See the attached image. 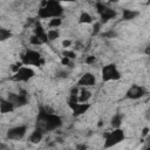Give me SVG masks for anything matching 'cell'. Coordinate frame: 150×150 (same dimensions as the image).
<instances>
[{
    "label": "cell",
    "mask_w": 150,
    "mask_h": 150,
    "mask_svg": "<svg viewBox=\"0 0 150 150\" xmlns=\"http://www.w3.org/2000/svg\"><path fill=\"white\" fill-rule=\"evenodd\" d=\"M12 32L7 28H4V27H0V42H4L8 39L12 38Z\"/></svg>",
    "instance_id": "cell-19"
},
{
    "label": "cell",
    "mask_w": 150,
    "mask_h": 150,
    "mask_svg": "<svg viewBox=\"0 0 150 150\" xmlns=\"http://www.w3.org/2000/svg\"><path fill=\"white\" fill-rule=\"evenodd\" d=\"M43 135H45V132L36 128V129H34V130L32 131V134L29 135V142L33 143V144H38V143H40V142L42 141Z\"/></svg>",
    "instance_id": "cell-16"
},
{
    "label": "cell",
    "mask_w": 150,
    "mask_h": 150,
    "mask_svg": "<svg viewBox=\"0 0 150 150\" xmlns=\"http://www.w3.org/2000/svg\"><path fill=\"white\" fill-rule=\"evenodd\" d=\"M122 120H123V117H122L120 114H115V115L111 117V120H110V125H111V128H112V129H118V128H121V125H122Z\"/></svg>",
    "instance_id": "cell-17"
},
{
    "label": "cell",
    "mask_w": 150,
    "mask_h": 150,
    "mask_svg": "<svg viewBox=\"0 0 150 150\" xmlns=\"http://www.w3.org/2000/svg\"><path fill=\"white\" fill-rule=\"evenodd\" d=\"M14 109H15L14 105L7 98L0 97V114H8L12 112Z\"/></svg>",
    "instance_id": "cell-14"
},
{
    "label": "cell",
    "mask_w": 150,
    "mask_h": 150,
    "mask_svg": "<svg viewBox=\"0 0 150 150\" xmlns=\"http://www.w3.org/2000/svg\"><path fill=\"white\" fill-rule=\"evenodd\" d=\"M95 83H96V77L91 73H84L77 80V87H80V88L93 87V86H95Z\"/></svg>",
    "instance_id": "cell-12"
},
{
    "label": "cell",
    "mask_w": 150,
    "mask_h": 150,
    "mask_svg": "<svg viewBox=\"0 0 150 150\" xmlns=\"http://www.w3.org/2000/svg\"><path fill=\"white\" fill-rule=\"evenodd\" d=\"M29 42H30V45H33V46H40V45H43V42H42L38 36H35L34 34L29 38Z\"/></svg>",
    "instance_id": "cell-22"
},
{
    "label": "cell",
    "mask_w": 150,
    "mask_h": 150,
    "mask_svg": "<svg viewBox=\"0 0 150 150\" xmlns=\"http://www.w3.org/2000/svg\"><path fill=\"white\" fill-rule=\"evenodd\" d=\"M63 14V7L62 4L59 1H43L42 6L38 11V16L40 19H54V18H61Z\"/></svg>",
    "instance_id": "cell-2"
},
{
    "label": "cell",
    "mask_w": 150,
    "mask_h": 150,
    "mask_svg": "<svg viewBox=\"0 0 150 150\" xmlns=\"http://www.w3.org/2000/svg\"><path fill=\"white\" fill-rule=\"evenodd\" d=\"M96 11L98 13L101 23H105V22H108L109 20H112L116 16V11L108 7L103 2H97L96 4Z\"/></svg>",
    "instance_id": "cell-6"
},
{
    "label": "cell",
    "mask_w": 150,
    "mask_h": 150,
    "mask_svg": "<svg viewBox=\"0 0 150 150\" xmlns=\"http://www.w3.org/2000/svg\"><path fill=\"white\" fill-rule=\"evenodd\" d=\"M124 138H125V135H124L123 129H121V128L112 129L111 131L104 134V144H103V148L104 149L112 148V146L117 145L118 143H121Z\"/></svg>",
    "instance_id": "cell-3"
},
{
    "label": "cell",
    "mask_w": 150,
    "mask_h": 150,
    "mask_svg": "<svg viewBox=\"0 0 150 150\" xmlns=\"http://www.w3.org/2000/svg\"><path fill=\"white\" fill-rule=\"evenodd\" d=\"M21 63L22 66H41L43 63L42 56L38 50L34 49H27L22 55H21Z\"/></svg>",
    "instance_id": "cell-4"
},
{
    "label": "cell",
    "mask_w": 150,
    "mask_h": 150,
    "mask_svg": "<svg viewBox=\"0 0 150 150\" xmlns=\"http://www.w3.org/2000/svg\"><path fill=\"white\" fill-rule=\"evenodd\" d=\"M139 15V12L136 9H130V8H123L122 9V16L121 19L123 21H131L134 19H136Z\"/></svg>",
    "instance_id": "cell-13"
},
{
    "label": "cell",
    "mask_w": 150,
    "mask_h": 150,
    "mask_svg": "<svg viewBox=\"0 0 150 150\" xmlns=\"http://www.w3.org/2000/svg\"><path fill=\"white\" fill-rule=\"evenodd\" d=\"M93 22V16L88 13V12H82L79 16V23H84V25H89Z\"/></svg>",
    "instance_id": "cell-18"
},
{
    "label": "cell",
    "mask_w": 150,
    "mask_h": 150,
    "mask_svg": "<svg viewBox=\"0 0 150 150\" xmlns=\"http://www.w3.org/2000/svg\"><path fill=\"white\" fill-rule=\"evenodd\" d=\"M60 36V32L59 29H48L47 30V40L49 41H55L56 39H59Z\"/></svg>",
    "instance_id": "cell-21"
},
{
    "label": "cell",
    "mask_w": 150,
    "mask_h": 150,
    "mask_svg": "<svg viewBox=\"0 0 150 150\" xmlns=\"http://www.w3.org/2000/svg\"><path fill=\"white\" fill-rule=\"evenodd\" d=\"M146 94L144 87L139 86V84H132L125 93V97L129 100H138L142 98L144 95Z\"/></svg>",
    "instance_id": "cell-11"
},
{
    "label": "cell",
    "mask_w": 150,
    "mask_h": 150,
    "mask_svg": "<svg viewBox=\"0 0 150 150\" xmlns=\"http://www.w3.org/2000/svg\"><path fill=\"white\" fill-rule=\"evenodd\" d=\"M90 97H91V93L87 88H81L79 90V94L76 95V101L80 103H88Z\"/></svg>",
    "instance_id": "cell-15"
},
{
    "label": "cell",
    "mask_w": 150,
    "mask_h": 150,
    "mask_svg": "<svg viewBox=\"0 0 150 150\" xmlns=\"http://www.w3.org/2000/svg\"><path fill=\"white\" fill-rule=\"evenodd\" d=\"M61 25H62V19L61 18H54V19H50L48 21V27L50 29H57Z\"/></svg>",
    "instance_id": "cell-20"
},
{
    "label": "cell",
    "mask_w": 150,
    "mask_h": 150,
    "mask_svg": "<svg viewBox=\"0 0 150 150\" xmlns=\"http://www.w3.org/2000/svg\"><path fill=\"white\" fill-rule=\"evenodd\" d=\"M6 98L14 105V108L15 107H22V105H26L28 103L27 95L25 93H9Z\"/></svg>",
    "instance_id": "cell-10"
},
{
    "label": "cell",
    "mask_w": 150,
    "mask_h": 150,
    "mask_svg": "<svg viewBox=\"0 0 150 150\" xmlns=\"http://www.w3.org/2000/svg\"><path fill=\"white\" fill-rule=\"evenodd\" d=\"M35 73L30 67L27 66H21L13 75V80L16 82H27L32 77H34Z\"/></svg>",
    "instance_id": "cell-8"
},
{
    "label": "cell",
    "mask_w": 150,
    "mask_h": 150,
    "mask_svg": "<svg viewBox=\"0 0 150 150\" xmlns=\"http://www.w3.org/2000/svg\"><path fill=\"white\" fill-rule=\"evenodd\" d=\"M63 57H67L68 60H73V59L76 57V53H75L74 50H68V49H66V50L63 52Z\"/></svg>",
    "instance_id": "cell-23"
},
{
    "label": "cell",
    "mask_w": 150,
    "mask_h": 150,
    "mask_svg": "<svg viewBox=\"0 0 150 150\" xmlns=\"http://www.w3.org/2000/svg\"><path fill=\"white\" fill-rule=\"evenodd\" d=\"M62 125V118L48 111L45 108H40L36 117V128L40 129L43 132L48 131H54L59 129Z\"/></svg>",
    "instance_id": "cell-1"
},
{
    "label": "cell",
    "mask_w": 150,
    "mask_h": 150,
    "mask_svg": "<svg viewBox=\"0 0 150 150\" xmlns=\"http://www.w3.org/2000/svg\"><path fill=\"white\" fill-rule=\"evenodd\" d=\"M27 134V125H15L9 128L6 132V138L9 141H20Z\"/></svg>",
    "instance_id": "cell-9"
},
{
    "label": "cell",
    "mask_w": 150,
    "mask_h": 150,
    "mask_svg": "<svg viewBox=\"0 0 150 150\" xmlns=\"http://www.w3.org/2000/svg\"><path fill=\"white\" fill-rule=\"evenodd\" d=\"M71 43H73V42H71L70 40H63V41H62V47H63V48H69V47L71 46Z\"/></svg>",
    "instance_id": "cell-25"
},
{
    "label": "cell",
    "mask_w": 150,
    "mask_h": 150,
    "mask_svg": "<svg viewBox=\"0 0 150 150\" xmlns=\"http://www.w3.org/2000/svg\"><path fill=\"white\" fill-rule=\"evenodd\" d=\"M143 150H150V148H149V146H146V148H144Z\"/></svg>",
    "instance_id": "cell-28"
},
{
    "label": "cell",
    "mask_w": 150,
    "mask_h": 150,
    "mask_svg": "<svg viewBox=\"0 0 150 150\" xmlns=\"http://www.w3.org/2000/svg\"><path fill=\"white\" fill-rule=\"evenodd\" d=\"M148 131H149V129H148V128H145V129L143 130V135H146V134H148Z\"/></svg>",
    "instance_id": "cell-27"
},
{
    "label": "cell",
    "mask_w": 150,
    "mask_h": 150,
    "mask_svg": "<svg viewBox=\"0 0 150 150\" xmlns=\"http://www.w3.org/2000/svg\"><path fill=\"white\" fill-rule=\"evenodd\" d=\"M68 105H69L70 110L73 111V115L74 116L83 115L90 108V104L89 103H80V102H77L76 101V95H73V94H71L70 100L68 101Z\"/></svg>",
    "instance_id": "cell-7"
},
{
    "label": "cell",
    "mask_w": 150,
    "mask_h": 150,
    "mask_svg": "<svg viewBox=\"0 0 150 150\" xmlns=\"http://www.w3.org/2000/svg\"><path fill=\"white\" fill-rule=\"evenodd\" d=\"M76 150H87V145L86 144H77Z\"/></svg>",
    "instance_id": "cell-26"
},
{
    "label": "cell",
    "mask_w": 150,
    "mask_h": 150,
    "mask_svg": "<svg viewBox=\"0 0 150 150\" xmlns=\"http://www.w3.org/2000/svg\"><path fill=\"white\" fill-rule=\"evenodd\" d=\"M101 77L104 82H110V81H116L121 79V73L117 68L116 64L109 63L102 67L101 70Z\"/></svg>",
    "instance_id": "cell-5"
},
{
    "label": "cell",
    "mask_w": 150,
    "mask_h": 150,
    "mask_svg": "<svg viewBox=\"0 0 150 150\" xmlns=\"http://www.w3.org/2000/svg\"><path fill=\"white\" fill-rule=\"evenodd\" d=\"M95 61H96V57H95L94 55H89V56H87L86 60H84V62H86L87 64H93Z\"/></svg>",
    "instance_id": "cell-24"
}]
</instances>
